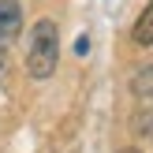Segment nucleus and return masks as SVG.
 Listing matches in <instances>:
<instances>
[{"label": "nucleus", "mask_w": 153, "mask_h": 153, "mask_svg": "<svg viewBox=\"0 0 153 153\" xmlns=\"http://www.w3.org/2000/svg\"><path fill=\"white\" fill-rule=\"evenodd\" d=\"M60 60V30L52 19H37L30 34V52H26V71L30 79H49Z\"/></svg>", "instance_id": "obj_1"}, {"label": "nucleus", "mask_w": 153, "mask_h": 153, "mask_svg": "<svg viewBox=\"0 0 153 153\" xmlns=\"http://www.w3.org/2000/svg\"><path fill=\"white\" fill-rule=\"evenodd\" d=\"M19 34H22V7H19V0H0V52L11 49Z\"/></svg>", "instance_id": "obj_2"}, {"label": "nucleus", "mask_w": 153, "mask_h": 153, "mask_svg": "<svg viewBox=\"0 0 153 153\" xmlns=\"http://www.w3.org/2000/svg\"><path fill=\"white\" fill-rule=\"evenodd\" d=\"M134 45H153V4L138 15V22H134Z\"/></svg>", "instance_id": "obj_3"}, {"label": "nucleus", "mask_w": 153, "mask_h": 153, "mask_svg": "<svg viewBox=\"0 0 153 153\" xmlns=\"http://www.w3.org/2000/svg\"><path fill=\"white\" fill-rule=\"evenodd\" d=\"M131 90H134V97H153V67H138L134 71Z\"/></svg>", "instance_id": "obj_4"}, {"label": "nucleus", "mask_w": 153, "mask_h": 153, "mask_svg": "<svg viewBox=\"0 0 153 153\" xmlns=\"http://www.w3.org/2000/svg\"><path fill=\"white\" fill-rule=\"evenodd\" d=\"M7 79V67H4V60H0V82H4Z\"/></svg>", "instance_id": "obj_5"}, {"label": "nucleus", "mask_w": 153, "mask_h": 153, "mask_svg": "<svg viewBox=\"0 0 153 153\" xmlns=\"http://www.w3.org/2000/svg\"><path fill=\"white\" fill-rule=\"evenodd\" d=\"M120 153H138V149H120Z\"/></svg>", "instance_id": "obj_6"}]
</instances>
